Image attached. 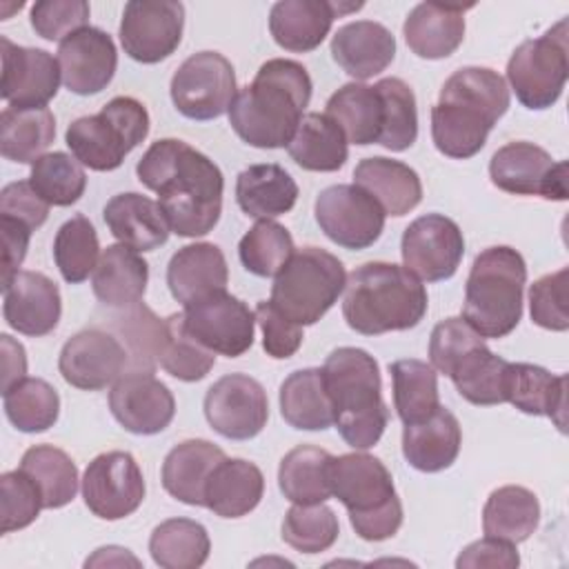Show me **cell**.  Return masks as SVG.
Listing matches in <instances>:
<instances>
[{
	"mask_svg": "<svg viewBox=\"0 0 569 569\" xmlns=\"http://www.w3.org/2000/svg\"><path fill=\"white\" fill-rule=\"evenodd\" d=\"M138 180L158 193V204L173 233H209L222 213L224 178L213 160L184 140H156L138 160Z\"/></svg>",
	"mask_w": 569,
	"mask_h": 569,
	"instance_id": "cell-1",
	"label": "cell"
},
{
	"mask_svg": "<svg viewBox=\"0 0 569 569\" xmlns=\"http://www.w3.org/2000/svg\"><path fill=\"white\" fill-rule=\"evenodd\" d=\"M311 78L300 62L271 58L258 69L253 82L236 93L229 124L251 147H287L311 100Z\"/></svg>",
	"mask_w": 569,
	"mask_h": 569,
	"instance_id": "cell-2",
	"label": "cell"
},
{
	"mask_svg": "<svg viewBox=\"0 0 569 569\" xmlns=\"http://www.w3.org/2000/svg\"><path fill=\"white\" fill-rule=\"evenodd\" d=\"M505 78L487 67H462L453 71L431 109V138L440 153L456 160L476 156L493 124L509 109Z\"/></svg>",
	"mask_w": 569,
	"mask_h": 569,
	"instance_id": "cell-3",
	"label": "cell"
},
{
	"mask_svg": "<svg viewBox=\"0 0 569 569\" xmlns=\"http://www.w3.org/2000/svg\"><path fill=\"white\" fill-rule=\"evenodd\" d=\"M429 307L425 284L393 262H365L347 276L342 316L362 336L407 331Z\"/></svg>",
	"mask_w": 569,
	"mask_h": 569,
	"instance_id": "cell-4",
	"label": "cell"
},
{
	"mask_svg": "<svg viewBox=\"0 0 569 569\" xmlns=\"http://www.w3.org/2000/svg\"><path fill=\"white\" fill-rule=\"evenodd\" d=\"M322 373L338 433L353 449H371L389 422L376 358L358 347H338L327 356Z\"/></svg>",
	"mask_w": 569,
	"mask_h": 569,
	"instance_id": "cell-5",
	"label": "cell"
},
{
	"mask_svg": "<svg viewBox=\"0 0 569 569\" xmlns=\"http://www.w3.org/2000/svg\"><path fill=\"white\" fill-rule=\"evenodd\" d=\"M327 478L331 496L347 507L349 522L362 540L380 542L398 533L402 502L389 469L376 456L362 451L331 456Z\"/></svg>",
	"mask_w": 569,
	"mask_h": 569,
	"instance_id": "cell-6",
	"label": "cell"
},
{
	"mask_svg": "<svg viewBox=\"0 0 569 569\" xmlns=\"http://www.w3.org/2000/svg\"><path fill=\"white\" fill-rule=\"evenodd\" d=\"M525 282L527 264L516 249L498 244L480 251L465 284L462 318L482 338L509 336L522 318Z\"/></svg>",
	"mask_w": 569,
	"mask_h": 569,
	"instance_id": "cell-7",
	"label": "cell"
},
{
	"mask_svg": "<svg viewBox=\"0 0 569 569\" xmlns=\"http://www.w3.org/2000/svg\"><path fill=\"white\" fill-rule=\"evenodd\" d=\"M345 284V267L333 253L320 247H302L276 273L269 302L296 325L307 327L333 307Z\"/></svg>",
	"mask_w": 569,
	"mask_h": 569,
	"instance_id": "cell-8",
	"label": "cell"
},
{
	"mask_svg": "<svg viewBox=\"0 0 569 569\" xmlns=\"http://www.w3.org/2000/svg\"><path fill=\"white\" fill-rule=\"evenodd\" d=\"M147 133V107L136 98L118 96L109 100L100 113L73 120L67 127L64 142L80 164L93 171H113Z\"/></svg>",
	"mask_w": 569,
	"mask_h": 569,
	"instance_id": "cell-9",
	"label": "cell"
},
{
	"mask_svg": "<svg viewBox=\"0 0 569 569\" xmlns=\"http://www.w3.org/2000/svg\"><path fill=\"white\" fill-rule=\"evenodd\" d=\"M569 76L567 53V20H558L540 38L520 42L509 62L507 80L527 109H549L562 96Z\"/></svg>",
	"mask_w": 569,
	"mask_h": 569,
	"instance_id": "cell-10",
	"label": "cell"
},
{
	"mask_svg": "<svg viewBox=\"0 0 569 569\" xmlns=\"http://www.w3.org/2000/svg\"><path fill=\"white\" fill-rule=\"evenodd\" d=\"M236 73L218 51L189 56L171 78V102L189 120H213L229 113L236 100Z\"/></svg>",
	"mask_w": 569,
	"mask_h": 569,
	"instance_id": "cell-11",
	"label": "cell"
},
{
	"mask_svg": "<svg viewBox=\"0 0 569 569\" xmlns=\"http://www.w3.org/2000/svg\"><path fill=\"white\" fill-rule=\"evenodd\" d=\"M316 222L338 247L360 251L371 247L385 229V209L358 184H331L313 204Z\"/></svg>",
	"mask_w": 569,
	"mask_h": 569,
	"instance_id": "cell-12",
	"label": "cell"
},
{
	"mask_svg": "<svg viewBox=\"0 0 569 569\" xmlns=\"http://www.w3.org/2000/svg\"><path fill=\"white\" fill-rule=\"evenodd\" d=\"M491 182L513 196L567 200V162H556L542 147L525 140L507 142L489 162Z\"/></svg>",
	"mask_w": 569,
	"mask_h": 569,
	"instance_id": "cell-13",
	"label": "cell"
},
{
	"mask_svg": "<svg viewBox=\"0 0 569 569\" xmlns=\"http://www.w3.org/2000/svg\"><path fill=\"white\" fill-rule=\"evenodd\" d=\"M184 29V4L173 0H131L120 20V44L129 58L156 64L169 58Z\"/></svg>",
	"mask_w": 569,
	"mask_h": 569,
	"instance_id": "cell-14",
	"label": "cell"
},
{
	"mask_svg": "<svg viewBox=\"0 0 569 569\" xmlns=\"http://www.w3.org/2000/svg\"><path fill=\"white\" fill-rule=\"evenodd\" d=\"M144 478L129 451H107L96 456L82 476V498L87 509L102 520L131 516L144 500Z\"/></svg>",
	"mask_w": 569,
	"mask_h": 569,
	"instance_id": "cell-15",
	"label": "cell"
},
{
	"mask_svg": "<svg viewBox=\"0 0 569 569\" xmlns=\"http://www.w3.org/2000/svg\"><path fill=\"white\" fill-rule=\"evenodd\" d=\"M204 418L229 440L256 438L269 420L264 387L247 373H227L204 393Z\"/></svg>",
	"mask_w": 569,
	"mask_h": 569,
	"instance_id": "cell-16",
	"label": "cell"
},
{
	"mask_svg": "<svg viewBox=\"0 0 569 569\" xmlns=\"http://www.w3.org/2000/svg\"><path fill=\"white\" fill-rule=\"evenodd\" d=\"M400 253L405 269L427 282L449 280L465 256L460 227L442 216L427 213L416 218L402 233Z\"/></svg>",
	"mask_w": 569,
	"mask_h": 569,
	"instance_id": "cell-17",
	"label": "cell"
},
{
	"mask_svg": "<svg viewBox=\"0 0 569 569\" xmlns=\"http://www.w3.org/2000/svg\"><path fill=\"white\" fill-rule=\"evenodd\" d=\"M182 320L189 336L213 353L238 358L253 345L256 313L227 291L184 307Z\"/></svg>",
	"mask_w": 569,
	"mask_h": 569,
	"instance_id": "cell-18",
	"label": "cell"
},
{
	"mask_svg": "<svg viewBox=\"0 0 569 569\" xmlns=\"http://www.w3.org/2000/svg\"><path fill=\"white\" fill-rule=\"evenodd\" d=\"M58 369L71 387L98 391L113 385L124 369H129V356L124 345L109 329L91 327L78 331L64 342Z\"/></svg>",
	"mask_w": 569,
	"mask_h": 569,
	"instance_id": "cell-19",
	"label": "cell"
},
{
	"mask_svg": "<svg viewBox=\"0 0 569 569\" xmlns=\"http://www.w3.org/2000/svg\"><path fill=\"white\" fill-rule=\"evenodd\" d=\"M2 82L0 96L13 109H42L56 98L60 87V64L44 49L20 47L9 38H0Z\"/></svg>",
	"mask_w": 569,
	"mask_h": 569,
	"instance_id": "cell-20",
	"label": "cell"
},
{
	"mask_svg": "<svg viewBox=\"0 0 569 569\" xmlns=\"http://www.w3.org/2000/svg\"><path fill=\"white\" fill-rule=\"evenodd\" d=\"M109 409L129 433L153 436L164 431L176 413L173 393L147 371L120 376L109 391Z\"/></svg>",
	"mask_w": 569,
	"mask_h": 569,
	"instance_id": "cell-21",
	"label": "cell"
},
{
	"mask_svg": "<svg viewBox=\"0 0 569 569\" xmlns=\"http://www.w3.org/2000/svg\"><path fill=\"white\" fill-rule=\"evenodd\" d=\"M58 64L62 82L71 93L93 96L113 80L118 51L107 31L84 27L60 42Z\"/></svg>",
	"mask_w": 569,
	"mask_h": 569,
	"instance_id": "cell-22",
	"label": "cell"
},
{
	"mask_svg": "<svg viewBox=\"0 0 569 569\" xmlns=\"http://www.w3.org/2000/svg\"><path fill=\"white\" fill-rule=\"evenodd\" d=\"M362 7V2L280 0L269 11V31L278 47L293 53H307L322 44L338 16Z\"/></svg>",
	"mask_w": 569,
	"mask_h": 569,
	"instance_id": "cell-23",
	"label": "cell"
},
{
	"mask_svg": "<svg viewBox=\"0 0 569 569\" xmlns=\"http://www.w3.org/2000/svg\"><path fill=\"white\" fill-rule=\"evenodd\" d=\"M2 293L4 320L18 333L40 338L58 327L62 298L49 276L40 271H18Z\"/></svg>",
	"mask_w": 569,
	"mask_h": 569,
	"instance_id": "cell-24",
	"label": "cell"
},
{
	"mask_svg": "<svg viewBox=\"0 0 569 569\" xmlns=\"http://www.w3.org/2000/svg\"><path fill=\"white\" fill-rule=\"evenodd\" d=\"M227 280L224 253L213 242H196L178 249L167 267L169 291L182 307L227 291Z\"/></svg>",
	"mask_w": 569,
	"mask_h": 569,
	"instance_id": "cell-25",
	"label": "cell"
},
{
	"mask_svg": "<svg viewBox=\"0 0 569 569\" xmlns=\"http://www.w3.org/2000/svg\"><path fill=\"white\" fill-rule=\"evenodd\" d=\"M331 56L351 78L369 80L396 58V38L385 24L373 20L347 22L331 38Z\"/></svg>",
	"mask_w": 569,
	"mask_h": 569,
	"instance_id": "cell-26",
	"label": "cell"
},
{
	"mask_svg": "<svg viewBox=\"0 0 569 569\" xmlns=\"http://www.w3.org/2000/svg\"><path fill=\"white\" fill-rule=\"evenodd\" d=\"M471 7L442 2L416 4L402 24L407 47L425 60L449 58L465 40V11Z\"/></svg>",
	"mask_w": 569,
	"mask_h": 569,
	"instance_id": "cell-27",
	"label": "cell"
},
{
	"mask_svg": "<svg viewBox=\"0 0 569 569\" xmlns=\"http://www.w3.org/2000/svg\"><path fill=\"white\" fill-rule=\"evenodd\" d=\"M460 422L445 407H438L427 420L405 425L402 429V456L413 469L425 473L449 469L460 453Z\"/></svg>",
	"mask_w": 569,
	"mask_h": 569,
	"instance_id": "cell-28",
	"label": "cell"
},
{
	"mask_svg": "<svg viewBox=\"0 0 569 569\" xmlns=\"http://www.w3.org/2000/svg\"><path fill=\"white\" fill-rule=\"evenodd\" d=\"M147 280V260L140 256V251L127 244L107 247L91 273V287L100 305L118 311L129 309L142 300Z\"/></svg>",
	"mask_w": 569,
	"mask_h": 569,
	"instance_id": "cell-29",
	"label": "cell"
},
{
	"mask_svg": "<svg viewBox=\"0 0 569 569\" xmlns=\"http://www.w3.org/2000/svg\"><path fill=\"white\" fill-rule=\"evenodd\" d=\"M104 222L120 244L136 251H153L169 238V222L160 204L142 193H118L104 204Z\"/></svg>",
	"mask_w": 569,
	"mask_h": 569,
	"instance_id": "cell-30",
	"label": "cell"
},
{
	"mask_svg": "<svg viewBox=\"0 0 569 569\" xmlns=\"http://www.w3.org/2000/svg\"><path fill=\"white\" fill-rule=\"evenodd\" d=\"M505 398L529 416H547L565 431L567 376H553L545 367L529 362H509Z\"/></svg>",
	"mask_w": 569,
	"mask_h": 569,
	"instance_id": "cell-31",
	"label": "cell"
},
{
	"mask_svg": "<svg viewBox=\"0 0 569 569\" xmlns=\"http://www.w3.org/2000/svg\"><path fill=\"white\" fill-rule=\"evenodd\" d=\"M264 493L262 471L242 458L220 460L204 482V507L220 518H242Z\"/></svg>",
	"mask_w": 569,
	"mask_h": 569,
	"instance_id": "cell-32",
	"label": "cell"
},
{
	"mask_svg": "<svg viewBox=\"0 0 569 569\" xmlns=\"http://www.w3.org/2000/svg\"><path fill=\"white\" fill-rule=\"evenodd\" d=\"M353 184L371 193L387 216H405L422 200L420 176L405 162L373 156L353 169Z\"/></svg>",
	"mask_w": 569,
	"mask_h": 569,
	"instance_id": "cell-33",
	"label": "cell"
},
{
	"mask_svg": "<svg viewBox=\"0 0 569 569\" xmlns=\"http://www.w3.org/2000/svg\"><path fill=\"white\" fill-rule=\"evenodd\" d=\"M224 451L202 438H191L176 445L162 462V487L176 500L204 507V482L213 467L224 460Z\"/></svg>",
	"mask_w": 569,
	"mask_h": 569,
	"instance_id": "cell-34",
	"label": "cell"
},
{
	"mask_svg": "<svg viewBox=\"0 0 569 569\" xmlns=\"http://www.w3.org/2000/svg\"><path fill=\"white\" fill-rule=\"evenodd\" d=\"M238 207L258 220H273L293 209L298 184L280 164H251L236 180Z\"/></svg>",
	"mask_w": 569,
	"mask_h": 569,
	"instance_id": "cell-35",
	"label": "cell"
},
{
	"mask_svg": "<svg viewBox=\"0 0 569 569\" xmlns=\"http://www.w3.org/2000/svg\"><path fill=\"white\" fill-rule=\"evenodd\" d=\"M280 413L289 427L300 431H325L333 425V407L322 369H298L282 380Z\"/></svg>",
	"mask_w": 569,
	"mask_h": 569,
	"instance_id": "cell-36",
	"label": "cell"
},
{
	"mask_svg": "<svg viewBox=\"0 0 569 569\" xmlns=\"http://www.w3.org/2000/svg\"><path fill=\"white\" fill-rule=\"evenodd\" d=\"M327 116L342 129L347 142L365 147L378 142L382 136L385 104L376 84H342L327 100Z\"/></svg>",
	"mask_w": 569,
	"mask_h": 569,
	"instance_id": "cell-37",
	"label": "cell"
},
{
	"mask_svg": "<svg viewBox=\"0 0 569 569\" xmlns=\"http://www.w3.org/2000/svg\"><path fill=\"white\" fill-rule=\"evenodd\" d=\"M342 129L327 113H305L287 144L293 162L307 171H338L345 167L349 147Z\"/></svg>",
	"mask_w": 569,
	"mask_h": 569,
	"instance_id": "cell-38",
	"label": "cell"
},
{
	"mask_svg": "<svg viewBox=\"0 0 569 569\" xmlns=\"http://www.w3.org/2000/svg\"><path fill=\"white\" fill-rule=\"evenodd\" d=\"M540 522V502L533 491L520 485H505L489 493L482 507L485 536L507 542H525Z\"/></svg>",
	"mask_w": 569,
	"mask_h": 569,
	"instance_id": "cell-39",
	"label": "cell"
},
{
	"mask_svg": "<svg viewBox=\"0 0 569 569\" xmlns=\"http://www.w3.org/2000/svg\"><path fill=\"white\" fill-rule=\"evenodd\" d=\"M509 362L496 356L485 342L469 349L458 362L449 369V378L456 385L458 393L478 407H491L507 402L505 380Z\"/></svg>",
	"mask_w": 569,
	"mask_h": 569,
	"instance_id": "cell-40",
	"label": "cell"
},
{
	"mask_svg": "<svg viewBox=\"0 0 569 569\" xmlns=\"http://www.w3.org/2000/svg\"><path fill=\"white\" fill-rule=\"evenodd\" d=\"M56 138V118L42 109H13L0 113V153L20 164H33Z\"/></svg>",
	"mask_w": 569,
	"mask_h": 569,
	"instance_id": "cell-41",
	"label": "cell"
},
{
	"mask_svg": "<svg viewBox=\"0 0 569 569\" xmlns=\"http://www.w3.org/2000/svg\"><path fill=\"white\" fill-rule=\"evenodd\" d=\"M107 329L124 345L131 371L153 373L164 342V320H160L144 302H138L111 316Z\"/></svg>",
	"mask_w": 569,
	"mask_h": 569,
	"instance_id": "cell-42",
	"label": "cell"
},
{
	"mask_svg": "<svg viewBox=\"0 0 569 569\" xmlns=\"http://www.w3.org/2000/svg\"><path fill=\"white\" fill-rule=\"evenodd\" d=\"M329 460L331 453L313 445H298L284 453L278 469V485L282 496L293 505H318L329 500Z\"/></svg>",
	"mask_w": 569,
	"mask_h": 569,
	"instance_id": "cell-43",
	"label": "cell"
},
{
	"mask_svg": "<svg viewBox=\"0 0 569 569\" xmlns=\"http://www.w3.org/2000/svg\"><path fill=\"white\" fill-rule=\"evenodd\" d=\"M209 551L207 529L191 518H169L149 538V553L162 569H198L207 562Z\"/></svg>",
	"mask_w": 569,
	"mask_h": 569,
	"instance_id": "cell-44",
	"label": "cell"
},
{
	"mask_svg": "<svg viewBox=\"0 0 569 569\" xmlns=\"http://www.w3.org/2000/svg\"><path fill=\"white\" fill-rule=\"evenodd\" d=\"M393 382V407L405 425L427 420L438 407V376L436 369L422 360L407 358L389 365Z\"/></svg>",
	"mask_w": 569,
	"mask_h": 569,
	"instance_id": "cell-45",
	"label": "cell"
},
{
	"mask_svg": "<svg viewBox=\"0 0 569 569\" xmlns=\"http://www.w3.org/2000/svg\"><path fill=\"white\" fill-rule=\"evenodd\" d=\"M20 469L38 485L44 509H60L78 493V467L53 445L29 447L22 453Z\"/></svg>",
	"mask_w": 569,
	"mask_h": 569,
	"instance_id": "cell-46",
	"label": "cell"
},
{
	"mask_svg": "<svg viewBox=\"0 0 569 569\" xmlns=\"http://www.w3.org/2000/svg\"><path fill=\"white\" fill-rule=\"evenodd\" d=\"M9 422L22 433H42L60 416V396L42 378H22L2 391Z\"/></svg>",
	"mask_w": 569,
	"mask_h": 569,
	"instance_id": "cell-47",
	"label": "cell"
},
{
	"mask_svg": "<svg viewBox=\"0 0 569 569\" xmlns=\"http://www.w3.org/2000/svg\"><path fill=\"white\" fill-rule=\"evenodd\" d=\"M53 260L69 284H78L93 273L100 260L96 227L82 213L69 218L53 238Z\"/></svg>",
	"mask_w": 569,
	"mask_h": 569,
	"instance_id": "cell-48",
	"label": "cell"
},
{
	"mask_svg": "<svg viewBox=\"0 0 569 569\" xmlns=\"http://www.w3.org/2000/svg\"><path fill=\"white\" fill-rule=\"evenodd\" d=\"M293 238L287 227L276 220H258L240 238L238 256L249 273L258 278H271L287 264V260L293 256Z\"/></svg>",
	"mask_w": 569,
	"mask_h": 569,
	"instance_id": "cell-49",
	"label": "cell"
},
{
	"mask_svg": "<svg viewBox=\"0 0 569 569\" xmlns=\"http://www.w3.org/2000/svg\"><path fill=\"white\" fill-rule=\"evenodd\" d=\"M216 365V353L200 345L189 331L184 329L182 313H171L164 318V342L160 351V367L182 380V382H198L202 380Z\"/></svg>",
	"mask_w": 569,
	"mask_h": 569,
	"instance_id": "cell-50",
	"label": "cell"
},
{
	"mask_svg": "<svg viewBox=\"0 0 569 569\" xmlns=\"http://www.w3.org/2000/svg\"><path fill=\"white\" fill-rule=\"evenodd\" d=\"M29 182L44 202L53 207H69L78 202L84 193L87 176L82 164L73 156L64 151H53L44 153L31 164Z\"/></svg>",
	"mask_w": 569,
	"mask_h": 569,
	"instance_id": "cell-51",
	"label": "cell"
},
{
	"mask_svg": "<svg viewBox=\"0 0 569 569\" xmlns=\"http://www.w3.org/2000/svg\"><path fill=\"white\" fill-rule=\"evenodd\" d=\"M385 104V124L378 144L389 151H405L418 138V109L411 87L400 78H382L376 82Z\"/></svg>",
	"mask_w": 569,
	"mask_h": 569,
	"instance_id": "cell-52",
	"label": "cell"
},
{
	"mask_svg": "<svg viewBox=\"0 0 569 569\" xmlns=\"http://www.w3.org/2000/svg\"><path fill=\"white\" fill-rule=\"evenodd\" d=\"M340 533L338 516L325 502L293 505L282 520V540L300 553L327 551Z\"/></svg>",
	"mask_w": 569,
	"mask_h": 569,
	"instance_id": "cell-53",
	"label": "cell"
},
{
	"mask_svg": "<svg viewBox=\"0 0 569 569\" xmlns=\"http://www.w3.org/2000/svg\"><path fill=\"white\" fill-rule=\"evenodd\" d=\"M40 509H44L40 489L22 469L4 471L0 476L2 533H11L29 527L38 518Z\"/></svg>",
	"mask_w": 569,
	"mask_h": 569,
	"instance_id": "cell-54",
	"label": "cell"
},
{
	"mask_svg": "<svg viewBox=\"0 0 569 569\" xmlns=\"http://www.w3.org/2000/svg\"><path fill=\"white\" fill-rule=\"evenodd\" d=\"M567 267L556 273H547L538 278L529 289V307L531 320L549 331H567L569 329V311H567Z\"/></svg>",
	"mask_w": 569,
	"mask_h": 569,
	"instance_id": "cell-55",
	"label": "cell"
},
{
	"mask_svg": "<svg viewBox=\"0 0 569 569\" xmlns=\"http://www.w3.org/2000/svg\"><path fill=\"white\" fill-rule=\"evenodd\" d=\"M89 2L84 0H40L31 7V27L44 40H64L89 22Z\"/></svg>",
	"mask_w": 569,
	"mask_h": 569,
	"instance_id": "cell-56",
	"label": "cell"
},
{
	"mask_svg": "<svg viewBox=\"0 0 569 569\" xmlns=\"http://www.w3.org/2000/svg\"><path fill=\"white\" fill-rule=\"evenodd\" d=\"M482 342L485 338L462 316L447 318L433 327L429 338L431 367L447 376L460 356H465L469 349Z\"/></svg>",
	"mask_w": 569,
	"mask_h": 569,
	"instance_id": "cell-57",
	"label": "cell"
},
{
	"mask_svg": "<svg viewBox=\"0 0 569 569\" xmlns=\"http://www.w3.org/2000/svg\"><path fill=\"white\" fill-rule=\"evenodd\" d=\"M256 322L262 329V347L276 360L291 358L302 345V327L282 316L269 300L256 305Z\"/></svg>",
	"mask_w": 569,
	"mask_h": 569,
	"instance_id": "cell-58",
	"label": "cell"
},
{
	"mask_svg": "<svg viewBox=\"0 0 569 569\" xmlns=\"http://www.w3.org/2000/svg\"><path fill=\"white\" fill-rule=\"evenodd\" d=\"M49 207L51 204L40 198V193L31 187L29 180L9 182L0 191V216L16 218L29 224L31 229H38L44 224L49 216Z\"/></svg>",
	"mask_w": 569,
	"mask_h": 569,
	"instance_id": "cell-59",
	"label": "cell"
},
{
	"mask_svg": "<svg viewBox=\"0 0 569 569\" xmlns=\"http://www.w3.org/2000/svg\"><path fill=\"white\" fill-rule=\"evenodd\" d=\"M518 565H520V556L516 551V545L500 538H491V536H485L467 545L456 558L458 569H478V567L516 569Z\"/></svg>",
	"mask_w": 569,
	"mask_h": 569,
	"instance_id": "cell-60",
	"label": "cell"
},
{
	"mask_svg": "<svg viewBox=\"0 0 569 569\" xmlns=\"http://www.w3.org/2000/svg\"><path fill=\"white\" fill-rule=\"evenodd\" d=\"M31 227L9 218L0 216V236H2V289L9 287V282L16 278L18 267L22 264L27 249H29V238H31Z\"/></svg>",
	"mask_w": 569,
	"mask_h": 569,
	"instance_id": "cell-61",
	"label": "cell"
},
{
	"mask_svg": "<svg viewBox=\"0 0 569 569\" xmlns=\"http://www.w3.org/2000/svg\"><path fill=\"white\" fill-rule=\"evenodd\" d=\"M0 345H2V391L9 389L11 385H16L18 380L27 378V356H24V347L20 342H16L9 333L0 336Z\"/></svg>",
	"mask_w": 569,
	"mask_h": 569,
	"instance_id": "cell-62",
	"label": "cell"
},
{
	"mask_svg": "<svg viewBox=\"0 0 569 569\" xmlns=\"http://www.w3.org/2000/svg\"><path fill=\"white\" fill-rule=\"evenodd\" d=\"M122 567V565H133L140 567V560L129 553V549L122 547H100L91 558H87L84 567Z\"/></svg>",
	"mask_w": 569,
	"mask_h": 569,
	"instance_id": "cell-63",
	"label": "cell"
}]
</instances>
